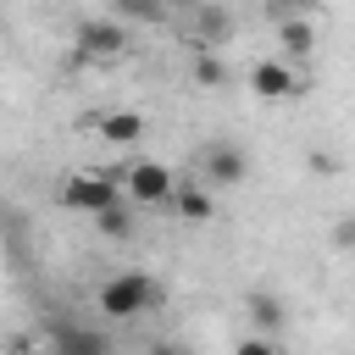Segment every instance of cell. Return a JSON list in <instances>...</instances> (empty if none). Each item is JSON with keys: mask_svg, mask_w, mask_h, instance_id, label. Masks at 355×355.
<instances>
[{"mask_svg": "<svg viewBox=\"0 0 355 355\" xmlns=\"http://www.w3.org/2000/svg\"><path fill=\"white\" fill-rule=\"evenodd\" d=\"M94 233H100V239H111V244H133V233H139V211H133L128 200H116L111 211H100V216H94Z\"/></svg>", "mask_w": 355, "mask_h": 355, "instance_id": "obj_9", "label": "cell"}, {"mask_svg": "<svg viewBox=\"0 0 355 355\" xmlns=\"http://www.w3.org/2000/svg\"><path fill=\"white\" fill-rule=\"evenodd\" d=\"M194 83H200V89H227V61H222L216 50L194 55Z\"/></svg>", "mask_w": 355, "mask_h": 355, "instance_id": "obj_13", "label": "cell"}, {"mask_svg": "<svg viewBox=\"0 0 355 355\" xmlns=\"http://www.w3.org/2000/svg\"><path fill=\"white\" fill-rule=\"evenodd\" d=\"M250 89H255L261 100H294V94L305 89V78H300V67H288V61H277V55H261V61L250 67Z\"/></svg>", "mask_w": 355, "mask_h": 355, "instance_id": "obj_5", "label": "cell"}, {"mask_svg": "<svg viewBox=\"0 0 355 355\" xmlns=\"http://www.w3.org/2000/svg\"><path fill=\"white\" fill-rule=\"evenodd\" d=\"M55 349L61 355H111V344L89 327H55Z\"/></svg>", "mask_w": 355, "mask_h": 355, "instance_id": "obj_12", "label": "cell"}, {"mask_svg": "<svg viewBox=\"0 0 355 355\" xmlns=\"http://www.w3.org/2000/svg\"><path fill=\"white\" fill-rule=\"evenodd\" d=\"M122 200V189H116V172H67L61 178V205L67 211H78V216H100V211H111Z\"/></svg>", "mask_w": 355, "mask_h": 355, "instance_id": "obj_3", "label": "cell"}, {"mask_svg": "<svg viewBox=\"0 0 355 355\" xmlns=\"http://www.w3.org/2000/svg\"><path fill=\"white\" fill-rule=\"evenodd\" d=\"M144 355H194V349H189V344H178V338H161V344H150Z\"/></svg>", "mask_w": 355, "mask_h": 355, "instance_id": "obj_16", "label": "cell"}, {"mask_svg": "<svg viewBox=\"0 0 355 355\" xmlns=\"http://www.w3.org/2000/svg\"><path fill=\"white\" fill-rule=\"evenodd\" d=\"M161 305V283L150 272H111L100 288H94V311L105 322H139Z\"/></svg>", "mask_w": 355, "mask_h": 355, "instance_id": "obj_1", "label": "cell"}, {"mask_svg": "<svg viewBox=\"0 0 355 355\" xmlns=\"http://www.w3.org/2000/svg\"><path fill=\"white\" fill-rule=\"evenodd\" d=\"M166 205L178 211V222H211V211H216V200H211L205 183H194V178H178V189H172Z\"/></svg>", "mask_w": 355, "mask_h": 355, "instance_id": "obj_8", "label": "cell"}, {"mask_svg": "<svg viewBox=\"0 0 355 355\" xmlns=\"http://www.w3.org/2000/svg\"><path fill=\"white\" fill-rule=\"evenodd\" d=\"M277 39H283V55H277V61H288V67L305 61V55L316 50V28H311L305 17H288V22L277 28Z\"/></svg>", "mask_w": 355, "mask_h": 355, "instance_id": "obj_11", "label": "cell"}, {"mask_svg": "<svg viewBox=\"0 0 355 355\" xmlns=\"http://www.w3.org/2000/svg\"><path fill=\"white\" fill-rule=\"evenodd\" d=\"M128 44H133V39H128V28H122L116 17H89V22L78 28V55H89V61H116Z\"/></svg>", "mask_w": 355, "mask_h": 355, "instance_id": "obj_4", "label": "cell"}, {"mask_svg": "<svg viewBox=\"0 0 355 355\" xmlns=\"http://www.w3.org/2000/svg\"><path fill=\"white\" fill-rule=\"evenodd\" d=\"M244 178H250V161H244L239 144H227V139L205 144V155H200V183H244Z\"/></svg>", "mask_w": 355, "mask_h": 355, "instance_id": "obj_6", "label": "cell"}, {"mask_svg": "<svg viewBox=\"0 0 355 355\" xmlns=\"http://www.w3.org/2000/svg\"><path fill=\"white\" fill-rule=\"evenodd\" d=\"M244 316H250V333L277 338V327H283V300H277V294H250V300H244Z\"/></svg>", "mask_w": 355, "mask_h": 355, "instance_id": "obj_10", "label": "cell"}, {"mask_svg": "<svg viewBox=\"0 0 355 355\" xmlns=\"http://www.w3.org/2000/svg\"><path fill=\"white\" fill-rule=\"evenodd\" d=\"M150 22V17H161V6H133V0H116V22Z\"/></svg>", "mask_w": 355, "mask_h": 355, "instance_id": "obj_15", "label": "cell"}, {"mask_svg": "<svg viewBox=\"0 0 355 355\" xmlns=\"http://www.w3.org/2000/svg\"><path fill=\"white\" fill-rule=\"evenodd\" d=\"M94 133H100L105 144H116V150H133V144L144 139V116H139V111H100V116H94Z\"/></svg>", "mask_w": 355, "mask_h": 355, "instance_id": "obj_7", "label": "cell"}, {"mask_svg": "<svg viewBox=\"0 0 355 355\" xmlns=\"http://www.w3.org/2000/svg\"><path fill=\"white\" fill-rule=\"evenodd\" d=\"M116 189H122V200H128L133 211H139V205H166L172 189H178V172L161 166V161H150V155H139V161L116 166Z\"/></svg>", "mask_w": 355, "mask_h": 355, "instance_id": "obj_2", "label": "cell"}, {"mask_svg": "<svg viewBox=\"0 0 355 355\" xmlns=\"http://www.w3.org/2000/svg\"><path fill=\"white\" fill-rule=\"evenodd\" d=\"M333 244H338V250H349V244H355V227H349V216H338V227H333Z\"/></svg>", "mask_w": 355, "mask_h": 355, "instance_id": "obj_17", "label": "cell"}, {"mask_svg": "<svg viewBox=\"0 0 355 355\" xmlns=\"http://www.w3.org/2000/svg\"><path fill=\"white\" fill-rule=\"evenodd\" d=\"M233 355H283V344H277V338H261V333H244Z\"/></svg>", "mask_w": 355, "mask_h": 355, "instance_id": "obj_14", "label": "cell"}]
</instances>
